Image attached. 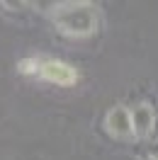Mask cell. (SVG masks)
Masks as SVG:
<instances>
[{
  "label": "cell",
  "mask_w": 158,
  "mask_h": 160,
  "mask_svg": "<svg viewBox=\"0 0 158 160\" xmlns=\"http://www.w3.org/2000/svg\"><path fill=\"white\" fill-rule=\"evenodd\" d=\"M54 27L68 39H88L100 29V10L88 0H63L54 2L49 12Z\"/></svg>",
  "instance_id": "obj_1"
},
{
  "label": "cell",
  "mask_w": 158,
  "mask_h": 160,
  "mask_svg": "<svg viewBox=\"0 0 158 160\" xmlns=\"http://www.w3.org/2000/svg\"><path fill=\"white\" fill-rule=\"evenodd\" d=\"M17 70L27 78H41L51 85H61V88H71L78 82V70L61 58L29 56V58H22L17 63Z\"/></svg>",
  "instance_id": "obj_2"
},
{
  "label": "cell",
  "mask_w": 158,
  "mask_h": 160,
  "mask_svg": "<svg viewBox=\"0 0 158 160\" xmlns=\"http://www.w3.org/2000/svg\"><path fill=\"white\" fill-rule=\"evenodd\" d=\"M105 129L114 138H131L134 136V124H131V109L124 104L109 107L105 114Z\"/></svg>",
  "instance_id": "obj_3"
},
{
  "label": "cell",
  "mask_w": 158,
  "mask_h": 160,
  "mask_svg": "<svg viewBox=\"0 0 158 160\" xmlns=\"http://www.w3.org/2000/svg\"><path fill=\"white\" fill-rule=\"evenodd\" d=\"M131 124H134V136L136 138H148L156 126V112L148 102H139L131 109Z\"/></svg>",
  "instance_id": "obj_4"
},
{
  "label": "cell",
  "mask_w": 158,
  "mask_h": 160,
  "mask_svg": "<svg viewBox=\"0 0 158 160\" xmlns=\"http://www.w3.org/2000/svg\"><path fill=\"white\" fill-rule=\"evenodd\" d=\"M151 160H158V143L151 146Z\"/></svg>",
  "instance_id": "obj_5"
}]
</instances>
